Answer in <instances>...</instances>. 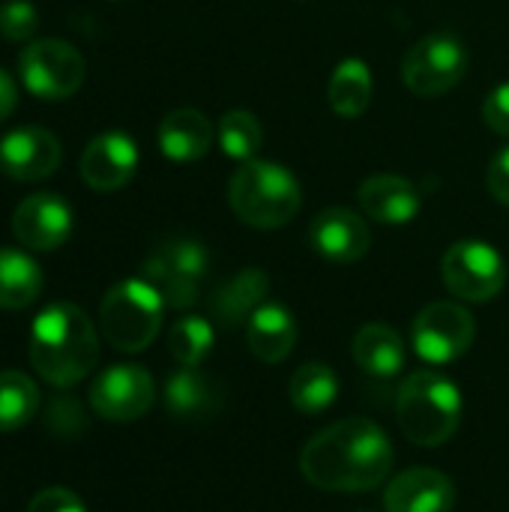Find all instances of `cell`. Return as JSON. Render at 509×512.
<instances>
[{"label":"cell","instance_id":"28","mask_svg":"<svg viewBox=\"0 0 509 512\" xmlns=\"http://www.w3.org/2000/svg\"><path fill=\"white\" fill-rule=\"evenodd\" d=\"M216 342V330L201 315L180 318L168 333V351L177 360V366H201Z\"/></svg>","mask_w":509,"mask_h":512},{"label":"cell","instance_id":"14","mask_svg":"<svg viewBox=\"0 0 509 512\" xmlns=\"http://www.w3.org/2000/svg\"><path fill=\"white\" fill-rule=\"evenodd\" d=\"M78 171L93 192H117L138 171V144L126 132H102L84 147Z\"/></svg>","mask_w":509,"mask_h":512},{"label":"cell","instance_id":"32","mask_svg":"<svg viewBox=\"0 0 509 512\" xmlns=\"http://www.w3.org/2000/svg\"><path fill=\"white\" fill-rule=\"evenodd\" d=\"M486 186L498 204L509 207V147L498 150V156L492 159V165L486 171Z\"/></svg>","mask_w":509,"mask_h":512},{"label":"cell","instance_id":"31","mask_svg":"<svg viewBox=\"0 0 509 512\" xmlns=\"http://www.w3.org/2000/svg\"><path fill=\"white\" fill-rule=\"evenodd\" d=\"M483 123H486L492 132L509 138V81L498 84V87L486 96V102H483Z\"/></svg>","mask_w":509,"mask_h":512},{"label":"cell","instance_id":"29","mask_svg":"<svg viewBox=\"0 0 509 512\" xmlns=\"http://www.w3.org/2000/svg\"><path fill=\"white\" fill-rule=\"evenodd\" d=\"M39 27V9L30 0H3L0 3V36L6 42H27Z\"/></svg>","mask_w":509,"mask_h":512},{"label":"cell","instance_id":"21","mask_svg":"<svg viewBox=\"0 0 509 512\" xmlns=\"http://www.w3.org/2000/svg\"><path fill=\"white\" fill-rule=\"evenodd\" d=\"M351 354H354V363L369 378H381V381L396 378L408 360L405 339L399 336V330H393L390 324H378V321L357 330Z\"/></svg>","mask_w":509,"mask_h":512},{"label":"cell","instance_id":"25","mask_svg":"<svg viewBox=\"0 0 509 512\" xmlns=\"http://www.w3.org/2000/svg\"><path fill=\"white\" fill-rule=\"evenodd\" d=\"M339 396V378L327 363H303L288 384V399L300 414H324Z\"/></svg>","mask_w":509,"mask_h":512},{"label":"cell","instance_id":"5","mask_svg":"<svg viewBox=\"0 0 509 512\" xmlns=\"http://www.w3.org/2000/svg\"><path fill=\"white\" fill-rule=\"evenodd\" d=\"M165 300L147 279H123L102 297L99 327L111 348L138 354L153 345L162 330Z\"/></svg>","mask_w":509,"mask_h":512},{"label":"cell","instance_id":"33","mask_svg":"<svg viewBox=\"0 0 509 512\" xmlns=\"http://www.w3.org/2000/svg\"><path fill=\"white\" fill-rule=\"evenodd\" d=\"M69 417L72 420H81V408H78V402L72 399V396H60L54 405H51V411H48V426L51 429H57L60 435H69Z\"/></svg>","mask_w":509,"mask_h":512},{"label":"cell","instance_id":"30","mask_svg":"<svg viewBox=\"0 0 509 512\" xmlns=\"http://www.w3.org/2000/svg\"><path fill=\"white\" fill-rule=\"evenodd\" d=\"M27 512H87V507L81 504V498L63 486H48L42 492L33 495Z\"/></svg>","mask_w":509,"mask_h":512},{"label":"cell","instance_id":"26","mask_svg":"<svg viewBox=\"0 0 509 512\" xmlns=\"http://www.w3.org/2000/svg\"><path fill=\"white\" fill-rule=\"evenodd\" d=\"M39 411V387L15 369L0 372V432L24 429Z\"/></svg>","mask_w":509,"mask_h":512},{"label":"cell","instance_id":"8","mask_svg":"<svg viewBox=\"0 0 509 512\" xmlns=\"http://www.w3.org/2000/svg\"><path fill=\"white\" fill-rule=\"evenodd\" d=\"M84 75V57L66 39H36L18 54V78L24 90L45 102L75 96L84 84Z\"/></svg>","mask_w":509,"mask_h":512},{"label":"cell","instance_id":"6","mask_svg":"<svg viewBox=\"0 0 509 512\" xmlns=\"http://www.w3.org/2000/svg\"><path fill=\"white\" fill-rule=\"evenodd\" d=\"M207 249L198 240L189 237H174L159 243L144 267H141V279H147L165 300L168 309L186 312L198 303L201 294V279L207 276Z\"/></svg>","mask_w":509,"mask_h":512},{"label":"cell","instance_id":"11","mask_svg":"<svg viewBox=\"0 0 509 512\" xmlns=\"http://www.w3.org/2000/svg\"><path fill=\"white\" fill-rule=\"evenodd\" d=\"M156 402V381L144 366L120 363L99 372L90 384V408L108 423H135Z\"/></svg>","mask_w":509,"mask_h":512},{"label":"cell","instance_id":"1","mask_svg":"<svg viewBox=\"0 0 509 512\" xmlns=\"http://www.w3.org/2000/svg\"><path fill=\"white\" fill-rule=\"evenodd\" d=\"M393 459V444L378 423L348 417L306 441L300 471L324 492H369L387 483Z\"/></svg>","mask_w":509,"mask_h":512},{"label":"cell","instance_id":"23","mask_svg":"<svg viewBox=\"0 0 509 512\" xmlns=\"http://www.w3.org/2000/svg\"><path fill=\"white\" fill-rule=\"evenodd\" d=\"M372 93H375V81H372V69L366 60L348 57L336 63L330 84H327V99L339 117H348V120L360 117L369 108Z\"/></svg>","mask_w":509,"mask_h":512},{"label":"cell","instance_id":"34","mask_svg":"<svg viewBox=\"0 0 509 512\" xmlns=\"http://www.w3.org/2000/svg\"><path fill=\"white\" fill-rule=\"evenodd\" d=\"M15 105H18V87H15V78H12L6 69H0V123L15 111Z\"/></svg>","mask_w":509,"mask_h":512},{"label":"cell","instance_id":"24","mask_svg":"<svg viewBox=\"0 0 509 512\" xmlns=\"http://www.w3.org/2000/svg\"><path fill=\"white\" fill-rule=\"evenodd\" d=\"M42 294L39 264L12 246H0V309H27Z\"/></svg>","mask_w":509,"mask_h":512},{"label":"cell","instance_id":"15","mask_svg":"<svg viewBox=\"0 0 509 512\" xmlns=\"http://www.w3.org/2000/svg\"><path fill=\"white\" fill-rule=\"evenodd\" d=\"M312 249L330 264H354L372 246L369 222L348 207H327L309 225Z\"/></svg>","mask_w":509,"mask_h":512},{"label":"cell","instance_id":"19","mask_svg":"<svg viewBox=\"0 0 509 512\" xmlns=\"http://www.w3.org/2000/svg\"><path fill=\"white\" fill-rule=\"evenodd\" d=\"M162 402L171 417L183 423H195V420H210L219 411L222 396L216 381L207 378L198 366H180L174 375H168Z\"/></svg>","mask_w":509,"mask_h":512},{"label":"cell","instance_id":"3","mask_svg":"<svg viewBox=\"0 0 509 512\" xmlns=\"http://www.w3.org/2000/svg\"><path fill=\"white\" fill-rule=\"evenodd\" d=\"M396 420L417 447H444L462 423V390L441 372H411L396 396Z\"/></svg>","mask_w":509,"mask_h":512},{"label":"cell","instance_id":"17","mask_svg":"<svg viewBox=\"0 0 509 512\" xmlns=\"http://www.w3.org/2000/svg\"><path fill=\"white\" fill-rule=\"evenodd\" d=\"M357 198L363 216L381 225H408L423 207L420 189L399 174H372L369 180H363Z\"/></svg>","mask_w":509,"mask_h":512},{"label":"cell","instance_id":"10","mask_svg":"<svg viewBox=\"0 0 509 512\" xmlns=\"http://www.w3.org/2000/svg\"><path fill=\"white\" fill-rule=\"evenodd\" d=\"M477 336L474 315L453 300H438L420 309L411 324V345L420 360L432 366H450L462 360Z\"/></svg>","mask_w":509,"mask_h":512},{"label":"cell","instance_id":"27","mask_svg":"<svg viewBox=\"0 0 509 512\" xmlns=\"http://www.w3.org/2000/svg\"><path fill=\"white\" fill-rule=\"evenodd\" d=\"M264 144V129L258 123V117L252 111L234 108L228 114H222L219 120V147L228 159L234 162H252L261 153Z\"/></svg>","mask_w":509,"mask_h":512},{"label":"cell","instance_id":"2","mask_svg":"<svg viewBox=\"0 0 509 512\" xmlns=\"http://www.w3.org/2000/svg\"><path fill=\"white\" fill-rule=\"evenodd\" d=\"M99 363V336L75 303H51L30 324V366L51 387H75Z\"/></svg>","mask_w":509,"mask_h":512},{"label":"cell","instance_id":"7","mask_svg":"<svg viewBox=\"0 0 509 512\" xmlns=\"http://www.w3.org/2000/svg\"><path fill=\"white\" fill-rule=\"evenodd\" d=\"M471 57L459 36L438 30L414 42L402 60V81L420 99H438L462 84Z\"/></svg>","mask_w":509,"mask_h":512},{"label":"cell","instance_id":"22","mask_svg":"<svg viewBox=\"0 0 509 512\" xmlns=\"http://www.w3.org/2000/svg\"><path fill=\"white\" fill-rule=\"evenodd\" d=\"M246 345L261 363H282L297 345V321L282 303H264L246 321Z\"/></svg>","mask_w":509,"mask_h":512},{"label":"cell","instance_id":"12","mask_svg":"<svg viewBox=\"0 0 509 512\" xmlns=\"http://www.w3.org/2000/svg\"><path fill=\"white\" fill-rule=\"evenodd\" d=\"M75 228V213L66 198L54 192L27 195L12 213V234L30 252L60 249Z\"/></svg>","mask_w":509,"mask_h":512},{"label":"cell","instance_id":"16","mask_svg":"<svg viewBox=\"0 0 509 512\" xmlns=\"http://www.w3.org/2000/svg\"><path fill=\"white\" fill-rule=\"evenodd\" d=\"M456 507V486L435 468H411L396 474L384 492L387 512H450Z\"/></svg>","mask_w":509,"mask_h":512},{"label":"cell","instance_id":"9","mask_svg":"<svg viewBox=\"0 0 509 512\" xmlns=\"http://www.w3.org/2000/svg\"><path fill=\"white\" fill-rule=\"evenodd\" d=\"M441 276L450 294L465 303H489L507 285L504 255L483 240H459L444 252Z\"/></svg>","mask_w":509,"mask_h":512},{"label":"cell","instance_id":"35","mask_svg":"<svg viewBox=\"0 0 509 512\" xmlns=\"http://www.w3.org/2000/svg\"><path fill=\"white\" fill-rule=\"evenodd\" d=\"M366 512H369V510H366Z\"/></svg>","mask_w":509,"mask_h":512},{"label":"cell","instance_id":"13","mask_svg":"<svg viewBox=\"0 0 509 512\" xmlns=\"http://www.w3.org/2000/svg\"><path fill=\"white\" fill-rule=\"evenodd\" d=\"M63 147L42 126H18L0 138V171L18 183H39L60 168Z\"/></svg>","mask_w":509,"mask_h":512},{"label":"cell","instance_id":"4","mask_svg":"<svg viewBox=\"0 0 509 512\" xmlns=\"http://www.w3.org/2000/svg\"><path fill=\"white\" fill-rule=\"evenodd\" d=\"M228 204L234 216L252 228L273 231L288 225L303 207L300 180L279 162H243L228 183Z\"/></svg>","mask_w":509,"mask_h":512},{"label":"cell","instance_id":"20","mask_svg":"<svg viewBox=\"0 0 509 512\" xmlns=\"http://www.w3.org/2000/svg\"><path fill=\"white\" fill-rule=\"evenodd\" d=\"M213 138H216V129L210 117L195 108H177L165 114V120L156 129L159 150L171 162H195L207 156V150L213 147Z\"/></svg>","mask_w":509,"mask_h":512},{"label":"cell","instance_id":"18","mask_svg":"<svg viewBox=\"0 0 509 512\" xmlns=\"http://www.w3.org/2000/svg\"><path fill=\"white\" fill-rule=\"evenodd\" d=\"M267 294H270V276L264 270L258 267L237 270L210 294V315L222 327H240L267 303Z\"/></svg>","mask_w":509,"mask_h":512}]
</instances>
